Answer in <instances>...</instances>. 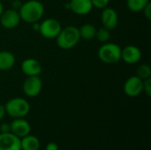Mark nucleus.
Returning a JSON list of instances; mask_svg holds the SVG:
<instances>
[{"label": "nucleus", "instance_id": "nucleus-21", "mask_svg": "<svg viewBox=\"0 0 151 150\" xmlns=\"http://www.w3.org/2000/svg\"><path fill=\"white\" fill-rule=\"evenodd\" d=\"M90 1L92 3L93 7L99 9V10L104 9L105 7L108 6V4L110 3V0H90Z\"/></svg>", "mask_w": 151, "mask_h": 150}, {"label": "nucleus", "instance_id": "nucleus-19", "mask_svg": "<svg viewBox=\"0 0 151 150\" xmlns=\"http://www.w3.org/2000/svg\"><path fill=\"white\" fill-rule=\"evenodd\" d=\"M137 77L142 79V80L151 78V67L148 64H141L136 68Z\"/></svg>", "mask_w": 151, "mask_h": 150}, {"label": "nucleus", "instance_id": "nucleus-2", "mask_svg": "<svg viewBox=\"0 0 151 150\" xmlns=\"http://www.w3.org/2000/svg\"><path fill=\"white\" fill-rule=\"evenodd\" d=\"M81 40L79 29L75 26L62 27L56 38L57 45L62 50H70L75 47Z\"/></svg>", "mask_w": 151, "mask_h": 150}, {"label": "nucleus", "instance_id": "nucleus-1", "mask_svg": "<svg viewBox=\"0 0 151 150\" xmlns=\"http://www.w3.org/2000/svg\"><path fill=\"white\" fill-rule=\"evenodd\" d=\"M19 13L21 20L28 24H33L39 22L43 17L44 6L38 0H27L22 3Z\"/></svg>", "mask_w": 151, "mask_h": 150}, {"label": "nucleus", "instance_id": "nucleus-12", "mask_svg": "<svg viewBox=\"0 0 151 150\" xmlns=\"http://www.w3.org/2000/svg\"><path fill=\"white\" fill-rule=\"evenodd\" d=\"M142 58V51L135 45H127L121 49V59L128 65H135Z\"/></svg>", "mask_w": 151, "mask_h": 150}, {"label": "nucleus", "instance_id": "nucleus-16", "mask_svg": "<svg viewBox=\"0 0 151 150\" xmlns=\"http://www.w3.org/2000/svg\"><path fill=\"white\" fill-rule=\"evenodd\" d=\"M20 145L21 150H39L41 143L36 136L28 134L20 139Z\"/></svg>", "mask_w": 151, "mask_h": 150}, {"label": "nucleus", "instance_id": "nucleus-17", "mask_svg": "<svg viewBox=\"0 0 151 150\" xmlns=\"http://www.w3.org/2000/svg\"><path fill=\"white\" fill-rule=\"evenodd\" d=\"M78 29L81 38L89 41L95 38L97 28L91 23H86L83 24L81 27H78Z\"/></svg>", "mask_w": 151, "mask_h": 150}, {"label": "nucleus", "instance_id": "nucleus-10", "mask_svg": "<svg viewBox=\"0 0 151 150\" xmlns=\"http://www.w3.org/2000/svg\"><path fill=\"white\" fill-rule=\"evenodd\" d=\"M0 150H21L20 138L11 132L1 133Z\"/></svg>", "mask_w": 151, "mask_h": 150}, {"label": "nucleus", "instance_id": "nucleus-26", "mask_svg": "<svg viewBox=\"0 0 151 150\" xmlns=\"http://www.w3.org/2000/svg\"><path fill=\"white\" fill-rule=\"evenodd\" d=\"M45 150H59V148L56 142H49L46 145Z\"/></svg>", "mask_w": 151, "mask_h": 150}, {"label": "nucleus", "instance_id": "nucleus-28", "mask_svg": "<svg viewBox=\"0 0 151 150\" xmlns=\"http://www.w3.org/2000/svg\"><path fill=\"white\" fill-rule=\"evenodd\" d=\"M32 26H33V28H34V30H35V31L39 32V28H40V23H39V22L33 23V24H32Z\"/></svg>", "mask_w": 151, "mask_h": 150}, {"label": "nucleus", "instance_id": "nucleus-13", "mask_svg": "<svg viewBox=\"0 0 151 150\" xmlns=\"http://www.w3.org/2000/svg\"><path fill=\"white\" fill-rule=\"evenodd\" d=\"M20 69L23 74L27 76H40L42 68L40 62L35 58H26L20 65Z\"/></svg>", "mask_w": 151, "mask_h": 150}, {"label": "nucleus", "instance_id": "nucleus-27", "mask_svg": "<svg viewBox=\"0 0 151 150\" xmlns=\"http://www.w3.org/2000/svg\"><path fill=\"white\" fill-rule=\"evenodd\" d=\"M6 115V111H5V107L3 104H0V120H2Z\"/></svg>", "mask_w": 151, "mask_h": 150}, {"label": "nucleus", "instance_id": "nucleus-22", "mask_svg": "<svg viewBox=\"0 0 151 150\" xmlns=\"http://www.w3.org/2000/svg\"><path fill=\"white\" fill-rule=\"evenodd\" d=\"M143 92L147 96H151V78L143 80Z\"/></svg>", "mask_w": 151, "mask_h": 150}, {"label": "nucleus", "instance_id": "nucleus-11", "mask_svg": "<svg viewBox=\"0 0 151 150\" xmlns=\"http://www.w3.org/2000/svg\"><path fill=\"white\" fill-rule=\"evenodd\" d=\"M10 132L21 139L30 134L31 126L24 118H13V120L10 123Z\"/></svg>", "mask_w": 151, "mask_h": 150}, {"label": "nucleus", "instance_id": "nucleus-5", "mask_svg": "<svg viewBox=\"0 0 151 150\" xmlns=\"http://www.w3.org/2000/svg\"><path fill=\"white\" fill-rule=\"evenodd\" d=\"M62 29L60 22L53 18H48L40 23L39 33L46 39H56Z\"/></svg>", "mask_w": 151, "mask_h": 150}, {"label": "nucleus", "instance_id": "nucleus-15", "mask_svg": "<svg viewBox=\"0 0 151 150\" xmlns=\"http://www.w3.org/2000/svg\"><path fill=\"white\" fill-rule=\"evenodd\" d=\"M16 62L15 56L8 50L0 51V71H8L12 69Z\"/></svg>", "mask_w": 151, "mask_h": 150}, {"label": "nucleus", "instance_id": "nucleus-24", "mask_svg": "<svg viewBox=\"0 0 151 150\" xmlns=\"http://www.w3.org/2000/svg\"><path fill=\"white\" fill-rule=\"evenodd\" d=\"M22 5V2L20 0H13L12 3V9H14L16 11H19V8Z\"/></svg>", "mask_w": 151, "mask_h": 150}, {"label": "nucleus", "instance_id": "nucleus-25", "mask_svg": "<svg viewBox=\"0 0 151 150\" xmlns=\"http://www.w3.org/2000/svg\"><path fill=\"white\" fill-rule=\"evenodd\" d=\"M0 132L1 133H9L10 132V124L9 123H3L0 125Z\"/></svg>", "mask_w": 151, "mask_h": 150}, {"label": "nucleus", "instance_id": "nucleus-4", "mask_svg": "<svg viewBox=\"0 0 151 150\" xmlns=\"http://www.w3.org/2000/svg\"><path fill=\"white\" fill-rule=\"evenodd\" d=\"M6 114L12 118H25L30 111L29 103L22 97H14L4 104Z\"/></svg>", "mask_w": 151, "mask_h": 150}, {"label": "nucleus", "instance_id": "nucleus-23", "mask_svg": "<svg viewBox=\"0 0 151 150\" xmlns=\"http://www.w3.org/2000/svg\"><path fill=\"white\" fill-rule=\"evenodd\" d=\"M142 12L144 14V17L148 19V20H151V3L150 2L142 10Z\"/></svg>", "mask_w": 151, "mask_h": 150}, {"label": "nucleus", "instance_id": "nucleus-14", "mask_svg": "<svg viewBox=\"0 0 151 150\" xmlns=\"http://www.w3.org/2000/svg\"><path fill=\"white\" fill-rule=\"evenodd\" d=\"M69 10L77 15H87L94 8L90 0H70Z\"/></svg>", "mask_w": 151, "mask_h": 150}, {"label": "nucleus", "instance_id": "nucleus-8", "mask_svg": "<svg viewBox=\"0 0 151 150\" xmlns=\"http://www.w3.org/2000/svg\"><path fill=\"white\" fill-rule=\"evenodd\" d=\"M21 19L19 13V11L14 9L4 10L0 16V24L3 27L6 29H13L19 26Z\"/></svg>", "mask_w": 151, "mask_h": 150}, {"label": "nucleus", "instance_id": "nucleus-18", "mask_svg": "<svg viewBox=\"0 0 151 150\" xmlns=\"http://www.w3.org/2000/svg\"><path fill=\"white\" fill-rule=\"evenodd\" d=\"M150 2V0H127V6L133 12H140Z\"/></svg>", "mask_w": 151, "mask_h": 150}, {"label": "nucleus", "instance_id": "nucleus-9", "mask_svg": "<svg viewBox=\"0 0 151 150\" xmlns=\"http://www.w3.org/2000/svg\"><path fill=\"white\" fill-rule=\"evenodd\" d=\"M101 22L104 28L109 31L114 30L119 24V15L115 9L111 7H105L102 10Z\"/></svg>", "mask_w": 151, "mask_h": 150}, {"label": "nucleus", "instance_id": "nucleus-6", "mask_svg": "<svg viewBox=\"0 0 151 150\" xmlns=\"http://www.w3.org/2000/svg\"><path fill=\"white\" fill-rule=\"evenodd\" d=\"M24 94L28 97H35L42 89V80L40 76H27L22 85Z\"/></svg>", "mask_w": 151, "mask_h": 150}, {"label": "nucleus", "instance_id": "nucleus-20", "mask_svg": "<svg viewBox=\"0 0 151 150\" xmlns=\"http://www.w3.org/2000/svg\"><path fill=\"white\" fill-rule=\"evenodd\" d=\"M110 37H111V31H109L108 29L104 28V27L96 29L95 38H96V40L99 42H101V43L107 42H109Z\"/></svg>", "mask_w": 151, "mask_h": 150}, {"label": "nucleus", "instance_id": "nucleus-3", "mask_svg": "<svg viewBox=\"0 0 151 150\" xmlns=\"http://www.w3.org/2000/svg\"><path fill=\"white\" fill-rule=\"evenodd\" d=\"M98 58L104 64L113 65L121 60V48L114 42H104L97 51Z\"/></svg>", "mask_w": 151, "mask_h": 150}, {"label": "nucleus", "instance_id": "nucleus-29", "mask_svg": "<svg viewBox=\"0 0 151 150\" xmlns=\"http://www.w3.org/2000/svg\"><path fill=\"white\" fill-rule=\"evenodd\" d=\"M4 11V6H3V4H2V2L0 1V16H1V14H2V12Z\"/></svg>", "mask_w": 151, "mask_h": 150}, {"label": "nucleus", "instance_id": "nucleus-7", "mask_svg": "<svg viewBox=\"0 0 151 150\" xmlns=\"http://www.w3.org/2000/svg\"><path fill=\"white\" fill-rule=\"evenodd\" d=\"M123 90L129 97L139 96L143 92V80L136 75H133L125 81Z\"/></svg>", "mask_w": 151, "mask_h": 150}]
</instances>
